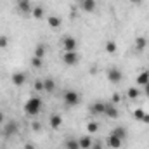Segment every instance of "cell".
<instances>
[{
    "instance_id": "obj_1",
    "label": "cell",
    "mask_w": 149,
    "mask_h": 149,
    "mask_svg": "<svg viewBox=\"0 0 149 149\" xmlns=\"http://www.w3.org/2000/svg\"><path fill=\"white\" fill-rule=\"evenodd\" d=\"M42 109V99L40 97H30L24 102V113L28 116H37Z\"/></svg>"
},
{
    "instance_id": "obj_2",
    "label": "cell",
    "mask_w": 149,
    "mask_h": 149,
    "mask_svg": "<svg viewBox=\"0 0 149 149\" xmlns=\"http://www.w3.org/2000/svg\"><path fill=\"white\" fill-rule=\"evenodd\" d=\"M63 101H64L66 106H76L80 102V94L76 90H66L63 94Z\"/></svg>"
},
{
    "instance_id": "obj_3",
    "label": "cell",
    "mask_w": 149,
    "mask_h": 149,
    "mask_svg": "<svg viewBox=\"0 0 149 149\" xmlns=\"http://www.w3.org/2000/svg\"><path fill=\"white\" fill-rule=\"evenodd\" d=\"M61 47H63V50L64 52H76V47H78V42H76V38L74 37H64L61 40Z\"/></svg>"
},
{
    "instance_id": "obj_4",
    "label": "cell",
    "mask_w": 149,
    "mask_h": 149,
    "mask_svg": "<svg viewBox=\"0 0 149 149\" xmlns=\"http://www.w3.org/2000/svg\"><path fill=\"white\" fill-rule=\"evenodd\" d=\"M106 76H108V80H109L111 83H114V85H116V83H120V81L123 80V73H121V70H120V68H114V66L108 70Z\"/></svg>"
},
{
    "instance_id": "obj_5",
    "label": "cell",
    "mask_w": 149,
    "mask_h": 149,
    "mask_svg": "<svg viewBox=\"0 0 149 149\" xmlns=\"http://www.w3.org/2000/svg\"><path fill=\"white\" fill-rule=\"evenodd\" d=\"M78 54L76 52H64L63 54V63L66 64V66H74V64H78Z\"/></svg>"
},
{
    "instance_id": "obj_6",
    "label": "cell",
    "mask_w": 149,
    "mask_h": 149,
    "mask_svg": "<svg viewBox=\"0 0 149 149\" xmlns=\"http://www.w3.org/2000/svg\"><path fill=\"white\" fill-rule=\"evenodd\" d=\"M104 111H106V102H102V101H94L92 102V106H90L92 114H104Z\"/></svg>"
},
{
    "instance_id": "obj_7",
    "label": "cell",
    "mask_w": 149,
    "mask_h": 149,
    "mask_svg": "<svg viewBox=\"0 0 149 149\" xmlns=\"http://www.w3.org/2000/svg\"><path fill=\"white\" fill-rule=\"evenodd\" d=\"M104 116H108V118H118L120 116V113L116 109V104H113V102H106V111H104Z\"/></svg>"
},
{
    "instance_id": "obj_8",
    "label": "cell",
    "mask_w": 149,
    "mask_h": 149,
    "mask_svg": "<svg viewBox=\"0 0 149 149\" xmlns=\"http://www.w3.org/2000/svg\"><path fill=\"white\" fill-rule=\"evenodd\" d=\"M16 132H17V123H16V121H7L5 127H3V134H5V137H10V135H14Z\"/></svg>"
},
{
    "instance_id": "obj_9",
    "label": "cell",
    "mask_w": 149,
    "mask_h": 149,
    "mask_svg": "<svg viewBox=\"0 0 149 149\" xmlns=\"http://www.w3.org/2000/svg\"><path fill=\"white\" fill-rule=\"evenodd\" d=\"M31 9H33V3L30 0H17V10L28 14V12H31Z\"/></svg>"
},
{
    "instance_id": "obj_10",
    "label": "cell",
    "mask_w": 149,
    "mask_h": 149,
    "mask_svg": "<svg viewBox=\"0 0 149 149\" xmlns=\"http://www.w3.org/2000/svg\"><path fill=\"white\" fill-rule=\"evenodd\" d=\"M24 81H26V74L23 73V71H17V73L12 74V83H14L16 87H23Z\"/></svg>"
},
{
    "instance_id": "obj_11",
    "label": "cell",
    "mask_w": 149,
    "mask_h": 149,
    "mask_svg": "<svg viewBox=\"0 0 149 149\" xmlns=\"http://www.w3.org/2000/svg\"><path fill=\"white\" fill-rule=\"evenodd\" d=\"M80 7L83 12H94L95 10V0H81Z\"/></svg>"
},
{
    "instance_id": "obj_12",
    "label": "cell",
    "mask_w": 149,
    "mask_h": 149,
    "mask_svg": "<svg viewBox=\"0 0 149 149\" xmlns=\"http://www.w3.org/2000/svg\"><path fill=\"white\" fill-rule=\"evenodd\" d=\"M111 134H113V135H116L118 139H121V141H125V139H127V135H128V132H127V128H125V127H114Z\"/></svg>"
},
{
    "instance_id": "obj_13",
    "label": "cell",
    "mask_w": 149,
    "mask_h": 149,
    "mask_svg": "<svg viewBox=\"0 0 149 149\" xmlns=\"http://www.w3.org/2000/svg\"><path fill=\"white\" fill-rule=\"evenodd\" d=\"M78 142H80V149H90L94 141H92V137L83 135V137H80V139H78Z\"/></svg>"
},
{
    "instance_id": "obj_14",
    "label": "cell",
    "mask_w": 149,
    "mask_h": 149,
    "mask_svg": "<svg viewBox=\"0 0 149 149\" xmlns=\"http://www.w3.org/2000/svg\"><path fill=\"white\" fill-rule=\"evenodd\" d=\"M50 127L52 128H59L61 125H63V118H61V114H57V113H54L52 116H50Z\"/></svg>"
},
{
    "instance_id": "obj_15",
    "label": "cell",
    "mask_w": 149,
    "mask_h": 149,
    "mask_svg": "<svg viewBox=\"0 0 149 149\" xmlns=\"http://www.w3.org/2000/svg\"><path fill=\"white\" fill-rule=\"evenodd\" d=\"M121 142H123V141H121V139H118V137H116V135H113V134L108 137V146H109L111 149H118L120 146H121Z\"/></svg>"
},
{
    "instance_id": "obj_16",
    "label": "cell",
    "mask_w": 149,
    "mask_h": 149,
    "mask_svg": "<svg viewBox=\"0 0 149 149\" xmlns=\"http://www.w3.org/2000/svg\"><path fill=\"white\" fill-rule=\"evenodd\" d=\"M42 81H43V90H45V92H54L56 81H54L52 78H45V80H42Z\"/></svg>"
},
{
    "instance_id": "obj_17",
    "label": "cell",
    "mask_w": 149,
    "mask_h": 149,
    "mask_svg": "<svg viewBox=\"0 0 149 149\" xmlns=\"http://www.w3.org/2000/svg\"><path fill=\"white\" fill-rule=\"evenodd\" d=\"M148 47V38L146 37H137L135 38V49L137 50H144Z\"/></svg>"
},
{
    "instance_id": "obj_18",
    "label": "cell",
    "mask_w": 149,
    "mask_h": 149,
    "mask_svg": "<svg viewBox=\"0 0 149 149\" xmlns=\"http://www.w3.org/2000/svg\"><path fill=\"white\" fill-rule=\"evenodd\" d=\"M148 83H149V71H142V73L137 76V85L144 87V85H148Z\"/></svg>"
},
{
    "instance_id": "obj_19",
    "label": "cell",
    "mask_w": 149,
    "mask_h": 149,
    "mask_svg": "<svg viewBox=\"0 0 149 149\" xmlns=\"http://www.w3.org/2000/svg\"><path fill=\"white\" fill-rule=\"evenodd\" d=\"M47 23L50 28H61V17H57V16H49Z\"/></svg>"
},
{
    "instance_id": "obj_20",
    "label": "cell",
    "mask_w": 149,
    "mask_h": 149,
    "mask_svg": "<svg viewBox=\"0 0 149 149\" xmlns=\"http://www.w3.org/2000/svg\"><path fill=\"white\" fill-rule=\"evenodd\" d=\"M45 54H47V47H45L43 43H38L37 47H35V54H33V56H37V57H42V59H43Z\"/></svg>"
},
{
    "instance_id": "obj_21",
    "label": "cell",
    "mask_w": 149,
    "mask_h": 149,
    "mask_svg": "<svg viewBox=\"0 0 149 149\" xmlns=\"http://www.w3.org/2000/svg\"><path fill=\"white\" fill-rule=\"evenodd\" d=\"M31 14H33L35 19H42V17H43V7H42V5H33Z\"/></svg>"
},
{
    "instance_id": "obj_22",
    "label": "cell",
    "mask_w": 149,
    "mask_h": 149,
    "mask_svg": "<svg viewBox=\"0 0 149 149\" xmlns=\"http://www.w3.org/2000/svg\"><path fill=\"white\" fill-rule=\"evenodd\" d=\"M64 148L66 149H80V142H78L76 139H66Z\"/></svg>"
},
{
    "instance_id": "obj_23",
    "label": "cell",
    "mask_w": 149,
    "mask_h": 149,
    "mask_svg": "<svg viewBox=\"0 0 149 149\" xmlns=\"http://www.w3.org/2000/svg\"><path fill=\"white\" fill-rule=\"evenodd\" d=\"M116 50H118V45H116L114 40L106 42V52H108V54H116Z\"/></svg>"
},
{
    "instance_id": "obj_24",
    "label": "cell",
    "mask_w": 149,
    "mask_h": 149,
    "mask_svg": "<svg viewBox=\"0 0 149 149\" xmlns=\"http://www.w3.org/2000/svg\"><path fill=\"white\" fill-rule=\"evenodd\" d=\"M31 66H33V68H42V66H43V59L33 56V57H31Z\"/></svg>"
},
{
    "instance_id": "obj_25",
    "label": "cell",
    "mask_w": 149,
    "mask_h": 149,
    "mask_svg": "<svg viewBox=\"0 0 149 149\" xmlns=\"http://www.w3.org/2000/svg\"><path fill=\"white\" fill-rule=\"evenodd\" d=\"M87 130H88L90 134L97 132V130H99V123H95V121H88V123H87Z\"/></svg>"
},
{
    "instance_id": "obj_26",
    "label": "cell",
    "mask_w": 149,
    "mask_h": 149,
    "mask_svg": "<svg viewBox=\"0 0 149 149\" xmlns=\"http://www.w3.org/2000/svg\"><path fill=\"white\" fill-rule=\"evenodd\" d=\"M7 47H9V37L0 35V49H7Z\"/></svg>"
},
{
    "instance_id": "obj_27",
    "label": "cell",
    "mask_w": 149,
    "mask_h": 149,
    "mask_svg": "<svg viewBox=\"0 0 149 149\" xmlns=\"http://www.w3.org/2000/svg\"><path fill=\"white\" fill-rule=\"evenodd\" d=\"M127 95H128L130 99H137V97H139V90H137V88H128Z\"/></svg>"
},
{
    "instance_id": "obj_28",
    "label": "cell",
    "mask_w": 149,
    "mask_h": 149,
    "mask_svg": "<svg viewBox=\"0 0 149 149\" xmlns=\"http://www.w3.org/2000/svg\"><path fill=\"white\" fill-rule=\"evenodd\" d=\"M142 116H144V111H142V109H135V111H134V118H135V120H139V121H141V120H142Z\"/></svg>"
},
{
    "instance_id": "obj_29",
    "label": "cell",
    "mask_w": 149,
    "mask_h": 149,
    "mask_svg": "<svg viewBox=\"0 0 149 149\" xmlns=\"http://www.w3.org/2000/svg\"><path fill=\"white\" fill-rule=\"evenodd\" d=\"M33 87H35V90H37V92H42V90H43V81H42V80H37Z\"/></svg>"
},
{
    "instance_id": "obj_30",
    "label": "cell",
    "mask_w": 149,
    "mask_h": 149,
    "mask_svg": "<svg viewBox=\"0 0 149 149\" xmlns=\"http://www.w3.org/2000/svg\"><path fill=\"white\" fill-rule=\"evenodd\" d=\"M120 101H121L120 94H116V92H114V94L111 95V102H113V104H116V102H120Z\"/></svg>"
},
{
    "instance_id": "obj_31",
    "label": "cell",
    "mask_w": 149,
    "mask_h": 149,
    "mask_svg": "<svg viewBox=\"0 0 149 149\" xmlns=\"http://www.w3.org/2000/svg\"><path fill=\"white\" fill-rule=\"evenodd\" d=\"M90 149H102V144H101L99 141H97V142H92V148Z\"/></svg>"
},
{
    "instance_id": "obj_32",
    "label": "cell",
    "mask_w": 149,
    "mask_h": 149,
    "mask_svg": "<svg viewBox=\"0 0 149 149\" xmlns=\"http://www.w3.org/2000/svg\"><path fill=\"white\" fill-rule=\"evenodd\" d=\"M31 128H33L35 132H38V130H40V123H38V121H33V123H31Z\"/></svg>"
},
{
    "instance_id": "obj_33",
    "label": "cell",
    "mask_w": 149,
    "mask_h": 149,
    "mask_svg": "<svg viewBox=\"0 0 149 149\" xmlns=\"http://www.w3.org/2000/svg\"><path fill=\"white\" fill-rule=\"evenodd\" d=\"M141 121H144V123H149V113H144V116H142V120Z\"/></svg>"
},
{
    "instance_id": "obj_34",
    "label": "cell",
    "mask_w": 149,
    "mask_h": 149,
    "mask_svg": "<svg viewBox=\"0 0 149 149\" xmlns=\"http://www.w3.org/2000/svg\"><path fill=\"white\" fill-rule=\"evenodd\" d=\"M24 149H35V146H33L31 142H26V144H24Z\"/></svg>"
},
{
    "instance_id": "obj_35",
    "label": "cell",
    "mask_w": 149,
    "mask_h": 149,
    "mask_svg": "<svg viewBox=\"0 0 149 149\" xmlns=\"http://www.w3.org/2000/svg\"><path fill=\"white\" fill-rule=\"evenodd\" d=\"M144 92H146V95L149 97V83L148 85H144Z\"/></svg>"
},
{
    "instance_id": "obj_36",
    "label": "cell",
    "mask_w": 149,
    "mask_h": 149,
    "mask_svg": "<svg viewBox=\"0 0 149 149\" xmlns=\"http://www.w3.org/2000/svg\"><path fill=\"white\" fill-rule=\"evenodd\" d=\"M130 2H132V3H141L142 0H130Z\"/></svg>"
},
{
    "instance_id": "obj_37",
    "label": "cell",
    "mask_w": 149,
    "mask_h": 149,
    "mask_svg": "<svg viewBox=\"0 0 149 149\" xmlns=\"http://www.w3.org/2000/svg\"><path fill=\"white\" fill-rule=\"evenodd\" d=\"M2 121H3V113L0 111V123H2Z\"/></svg>"
}]
</instances>
